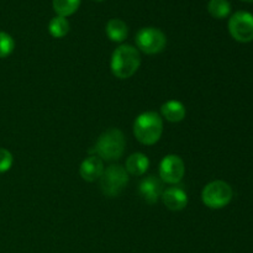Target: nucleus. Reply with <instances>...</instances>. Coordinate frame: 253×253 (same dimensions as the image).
I'll return each instance as SVG.
<instances>
[{
    "mask_svg": "<svg viewBox=\"0 0 253 253\" xmlns=\"http://www.w3.org/2000/svg\"><path fill=\"white\" fill-rule=\"evenodd\" d=\"M141 66V54L136 47L131 44H120L113 52L110 68L114 76L119 79H128L138 71Z\"/></svg>",
    "mask_w": 253,
    "mask_h": 253,
    "instance_id": "obj_1",
    "label": "nucleus"
},
{
    "mask_svg": "<svg viewBox=\"0 0 253 253\" xmlns=\"http://www.w3.org/2000/svg\"><path fill=\"white\" fill-rule=\"evenodd\" d=\"M163 133V119L156 111L141 113L133 121V135L145 146H152L160 141Z\"/></svg>",
    "mask_w": 253,
    "mask_h": 253,
    "instance_id": "obj_2",
    "label": "nucleus"
},
{
    "mask_svg": "<svg viewBox=\"0 0 253 253\" xmlns=\"http://www.w3.org/2000/svg\"><path fill=\"white\" fill-rule=\"evenodd\" d=\"M125 136L119 128H109L99 136L94 151L103 161H116L125 152Z\"/></svg>",
    "mask_w": 253,
    "mask_h": 253,
    "instance_id": "obj_3",
    "label": "nucleus"
},
{
    "mask_svg": "<svg viewBox=\"0 0 253 253\" xmlns=\"http://www.w3.org/2000/svg\"><path fill=\"white\" fill-rule=\"evenodd\" d=\"M234 197V190L229 183L224 180H214L208 183L202 192V200L209 209H222L227 207Z\"/></svg>",
    "mask_w": 253,
    "mask_h": 253,
    "instance_id": "obj_4",
    "label": "nucleus"
},
{
    "mask_svg": "<svg viewBox=\"0 0 253 253\" xmlns=\"http://www.w3.org/2000/svg\"><path fill=\"white\" fill-rule=\"evenodd\" d=\"M128 183V173L121 165H111L104 169L100 177L101 192L105 197L115 198Z\"/></svg>",
    "mask_w": 253,
    "mask_h": 253,
    "instance_id": "obj_5",
    "label": "nucleus"
},
{
    "mask_svg": "<svg viewBox=\"0 0 253 253\" xmlns=\"http://www.w3.org/2000/svg\"><path fill=\"white\" fill-rule=\"evenodd\" d=\"M136 46L146 54L161 53L166 48L167 37L165 32L156 27H142L135 36Z\"/></svg>",
    "mask_w": 253,
    "mask_h": 253,
    "instance_id": "obj_6",
    "label": "nucleus"
},
{
    "mask_svg": "<svg viewBox=\"0 0 253 253\" xmlns=\"http://www.w3.org/2000/svg\"><path fill=\"white\" fill-rule=\"evenodd\" d=\"M229 32L237 42L253 41V15L249 11H237L230 17Z\"/></svg>",
    "mask_w": 253,
    "mask_h": 253,
    "instance_id": "obj_7",
    "label": "nucleus"
},
{
    "mask_svg": "<svg viewBox=\"0 0 253 253\" xmlns=\"http://www.w3.org/2000/svg\"><path fill=\"white\" fill-rule=\"evenodd\" d=\"M160 179L167 184H178L185 174V165L177 155H167L160 163Z\"/></svg>",
    "mask_w": 253,
    "mask_h": 253,
    "instance_id": "obj_8",
    "label": "nucleus"
},
{
    "mask_svg": "<svg viewBox=\"0 0 253 253\" xmlns=\"http://www.w3.org/2000/svg\"><path fill=\"white\" fill-rule=\"evenodd\" d=\"M163 192V184L162 180L160 178L155 177V175H148V177L143 178L138 187V193H140L141 198L145 200L147 204H156L158 199L161 198Z\"/></svg>",
    "mask_w": 253,
    "mask_h": 253,
    "instance_id": "obj_9",
    "label": "nucleus"
},
{
    "mask_svg": "<svg viewBox=\"0 0 253 253\" xmlns=\"http://www.w3.org/2000/svg\"><path fill=\"white\" fill-rule=\"evenodd\" d=\"M161 199L166 208L172 211H180V210L185 209V207L188 205L187 193L182 187H177V185L166 188L162 192Z\"/></svg>",
    "mask_w": 253,
    "mask_h": 253,
    "instance_id": "obj_10",
    "label": "nucleus"
},
{
    "mask_svg": "<svg viewBox=\"0 0 253 253\" xmlns=\"http://www.w3.org/2000/svg\"><path fill=\"white\" fill-rule=\"evenodd\" d=\"M104 169L105 167H104L103 160L100 157H96L95 155L86 157L82 162L81 167H79V174L85 182H95V180L100 179Z\"/></svg>",
    "mask_w": 253,
    "mask_h": 253,
    "instance_id": "obj_11",
    "label": "nucleus"
},
{
    "mask_svg": "<svg viewBox=\"0 0 253 253\" xmlns=\"http://www.w3.org/2000/svg\"><path fill=\"white\" fill-rule=\"evenodd\" d=\"M161 115L169 123H180L184 120L187 110L179 100H168L161 106Z\"/></svg>",
    "mask_w": 253,
    "mask_h": 253,
    "instance_id": "obj_12",
    "label": "nucleus"
},
{
    "mask_svg": "<svg viewBox=\"0 0 253 253\" xmlns=\"http://www.w3.org/2000/svg\"><path fill=\"white\" fill-rule=\"evenodd\" d=\"M148 167H150V160L145 153L136 152L132 153L130 157L126 160L125 163V169L128 174L136 175L140 177L147 172Z\"/></svg>",
    "mask_w": 253,
    "mask_h": 253,
    "instance_id": "obj_13",
    "label": "nucleus"
},
{
    "mask_svg": "<svg viewBox=\"0 0 253 253\" xmlns=\"http://www.w3.org/2000/svg\"><path fill=\"white\" fill-rule=\"evenodd\" d=\"M105 32L110 41L121 43L126 40L128 35V27L121 19H111L106 24Z\"/></svg>",
    "mask_w": 253,
    "mask_h": 253,
    "instance_id": "obj_14",
    "label": "nucleus"
},
{
    "mask_svg": "<svg viewBox=\"0 0 253 253\" xmlns=\"http://www.w3.org/2000/svg\"><path fill=\"white\" fill-rule=\"evenodd\" d=\"M81 0H53L52 6L58 16L68 17L79 9Z\"/></svg>",
    "mask_w": 253,
    "mask_h": 253,
    "instance_id": "obj_15",
    "label": "nucleus"
},
{
    "mask_svg": "<svg viewBox=\"0 0 253 253\" xmlns=\"http://www.w3.org/2000/svg\"><path fill=\"white\" fill-rule=\"evenodd\" d=\"M48 32L54 39H62L69 32V22L67 17L54 16L48 24Z\"/></svg>",
    "mask_w": 253,
    "mask_h": 253,
    "instance_id": "obj_16",
    "label": "nucleus"
},
{
    "mask_svg": "<svg viewBox=\"0 0 253 253\" xmlns=\"http://www.w3.org/2000/svg\"><path fill=\"white\" fill-rule=\"evenodd\" d=\"M208 11L215 19H225L231 12V4L229 0H210Z\"/></svg>",
    "mask_w": 253,
    "mask_h": 253,
    "instance_id": "obj_17",
    "label": "nucleus"
},
{
    "mask_svg": "<svg viewBox=\"0 0 253 253\" xmlns=\"http://www.w3.org/2000/svg\"><path fill=\"white\" fill-rule=\"evenodd\" d=\"M15 48V41L9 34L0 31V58L10 56Z\"/></svg>",
    "mask_w": 253,
    "mask_h": 253,
    "instance_id": "obj_18",
    "label": "nucleus"
},
{
    "mask_svg": "<svg viewBox=\"0 0 253 253\" xmlns=\"http://www.w3.org/2000/svg\"><path fill=\"white\" fill-rule=\"evenodd\" d=\"M14 157L6 148H0V173H5L11 168Z\"/></svg>",
    "mask_w": 253,
    "mask_h": 253,
    "instance_id": "obj_19",
    "label": "nucleus"
},
{
    "mask_svg": "<svg viewBox=\"0 0 253 253\" xmlns=\"http://www.w3.org/2000/svg\"><path fill=\"white\" fill-rule=\"evenodd\" d=\"M242 1H245V2H253V0H242Z\"/></svg>",
    "mask_w": 253,
    "mask_h": 253,
    "instance_id": "obj_20",
    "label": "nucleus"
},
{
    "mask_svg": "<svg viewBox=\"0 0 253 253\" xmlns=\"http://www.w3.org/2000/svg\"><path fill=\"white\" fill-rule=\"evenodd\" d=\"M93 1H98V2H101V1H104V0H93Z\"/></svg>",
    "mask_w": 253,
    "mask_h": 253,
    "instance_id": "obj_21",
    "label": "nucleus"
}]
</instances>
